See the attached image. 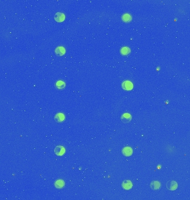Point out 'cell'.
Masks as SVG:
<instances>
[{
    "mask_svg": "<svg viewBox=\"0 0 190 200\" xmlns=\"http://www.w3.org/2000/svg\"><path fill=\"white\" fill-rule=\"evenodd\" d=\"M166 187L167 188V189L171 191H174L177 189V188L178 187L177 183L176 181H170L167 183L166 184Z\"/></svg>",
    "mask_w": 190,
    "mask_h": 200,
    "instance_id": "cell-1",
    "label": "cell"
},
{
    "mask_svg": "<svg viewBox=\"0 0 190 200\" xmlns=\"http://www.w3.org/2000/svg\"><path fill=\"white\" fill-rule=\"evenodd\" d=\"M122 88L125 90H131L133 88V85L130 81H125L122 84Z\"/></svg>",
    "mask_w": 190,
    "mask_h": 200,
    "instance_id": "cell-2",
    "label": "cell"
},
{
    "mask_svg": "<svg viewBox=\"0 0 190 200\" xmlns=\"http://www.w3.org/2000/svg\"><path fill=\"white\" fill-rule=\"evenodd\" d=\"M132 117L129 114H125L121 116V121L124 123H129L131 121Z\"/></svg>",
    "mask_w": 190,
    "mask_h": 200,
    "instance_id": "cell-3",
    "label": "cell"
},
{
    "mask_svg": "<svg viewBox=\"0 0 190 200\" xmlns=\"http://www.w3.org/2000/svg\"><path fill=\"white\" fill-rule=\"evenodd\" d=\"M65 15L62 13L58 12L54 15V20H55L57 22H62L65 20Z\"/></svg>",
    "mask_w": 190,
    "mask_h": 200,
    "instance_id": "cell-4",
    "label": "cell"
},
{
    "mask_svg": "<svg viewBox=\"0 0 190 200\" xmlns=\"http://www.w3.org/2000/svg\"><path fill=\"white\" fill-rule=\"evenodd\" d=\"M122 153L126 156H130L133 153V150H132V148L130 147H126L123 148Z\"/></svg>",
    "mask_w": 190,
    "mask_h": 200,
    "instance_id": "cell-5",
    "label": "cell"
},
{
    "mask_svg": "<svg viewBox=\"0 0 190 200\" xmlns=\"http://www.w3.org/2000/svg\"><path fill=\"white\" fill-rule=\"evenodd\" d=\"M122 187L125 190H130L132 187V183L131 181L129 180H125L122 183Z\"/></svg>",
    "mask_w": 190,
    "mask_h": 200,
    "instance_id": "cell-6",
    "label": "cell"
},
{
    "mask_svg": "<svg viewBox=\"0 0 190 200\" xmlns=\"http://www.w3.org/2000/svg\"><path fill=\"white\" fill-rule=\"evenodd\" d=\"M65 148L62 146H57L54 150V152L56 153V155L61 156L65 153Z\"/></svg>",
    "mask_w": 190,
    "mask_h": 200,
    "instance_id": "cell-7",
    "label": "cell"
},
{
    "mask_svg": "<svg viewBox=\"0 0 190 200\" xmlns=\"http://www.w3.org/2000/svg\"><path fill=\"white\" fill-rule=\"evenodd\" d=\"M55 53L57 56H62L65 54V49L63 47H58L55 50Z\"/></svg>",
    "mask_w": 190,
    "mask_h": 200,
    "instance_id": "cell-8",
    "label": "cell"
},
{
    "mask_svg": "<svg viewBox=\"0 0 190 200\" xmlns=\"http://www.w3.org/2000/svg\"><path fill=\"white\" fill-rule=\"evenodd\" d=\"M150 186L151 188L153 190H159L161 187V183H160L159 181H155L151 183Z\"/></svg>",
    "mask_w": 190,
    "mask_h": 200,
    "instance_id": "cell-9",
    "label": "cell"
},
{
    "mask_svg": "<svg viewBox=\"0 0 190 200\" xmlns=\"http://www.w3.org/2000/svg\"><path fill=\"white\" fill-rule=\"evenodd\" d=\"M122 18L123 21L125 22H129L132 20L131 16L129 14H124L122 16Z\"/></svg>",
    "mask_w": 190,
    "mask_h": 200,
    "instance_id": "cell-10",
    "label": "cell"
},
{
    "mask_svg": "<svg viewBox=\"0 0 190 200\" xmlns=\"http://www.w3.org/2000/svg\"><path fill=\"white\" fill-rule=\"evenodd\" d=\"M56 87L58 89H63L65 87V83L62 81H58L56 82Z\"/></svg>",
    "mask_w": 190,
    "mask_h": 200,
    "instance_id": "cell-11",
    "label": "cell"
},
{
    "mask_svg": "<svg viewBox=\"0 0 190 200\" xmlns=\"http://www.w3.org/2000/svg\"><path fill=\"white\" fill-rule=\"evenodd\" d=\"M55 119L57 122H61L65 119V116L62 114H58L55 116Z\"/></svg>",
    "mask_w": 190,
    "mask_h": 200,
    "instance_id": "cell-12",
    "label": "cell"
},
{
    "mask_svg": "<svg viewBox=\"0 0 190 200\" xmlns=\"http://www.w3.org/2000/svg\"><path fill=\"white\" fill-rule=\"evenodd\" d=\"M130 52V50L129 49V48L128 47H123L122 49L121 50V54H122L123 55H127L128 54H129Z\"/></svg>",
    "mask_w": 190,
    "mask_h": 200,
    "instance_id": "cell-13",
    "label": "cell"
},
{
    "mask_svg": "<svg viewBox=\"0 0 190 200\" xmlns=\"http://www.w3.org/2000/svg\"><path fill=\"white\" fill-rule=\"evenodd\" d=\"M64 184H65V183H64V182L62 180H58L57 181H56L55 185L57 188H60L63 187Z\"/></svg>",
    "mask_w": 190,
    "mask_h": 200,
    "instance_id": "cell-14",
    "label": "cell"
}]
</instances>
